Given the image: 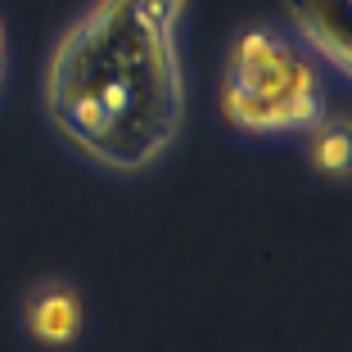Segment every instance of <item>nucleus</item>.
Returning a JSON list of instances; mask_svg holds the SVG:
<instances>
[{
    "label": "nucleus",
    "instance_id": "nucleus-2",
    "mask_svg": "<svg viewBox=\"0 0 352 352\" xmlns=\"http://www.w3.org/2000/svg\"><path fill=\"white\" fill-rule=\"evenodd\" d=\"M325 77L285 23H249L221 54L217 113L244 140H298L330 113Z\"/></svg>",
    "mask_w": 352,
    "mask_h": 352
},
{
    "label": "nucleus",
    "instance_id": "nucleus-1",
    "mask_svg": "<svg viewBox=\"0 0 352 352\" xmlns=\"http://www.w3.org/2000/svg\"><path fill=\"white\" fill-rule=\"evenodd\" d=\"M190 0H91L54 36L41 68L50 135L109 176L154 172L181 140L190 109Z\"/></svg>",
    "mask_w": 352,
    "mask_h": 352
},
{
    "label": "nucleus",
    "instance_id": "nucleus-3",
    "mask_svg": "<svg viewBox=\"0 0 352 352\" xmlns=\"http://www.w3.org/2000/svg\"><path fill=\"white\" fill-rule=\"evenodd\" d=\"M19 330L36 352H68L86 334V294L68 276H45L23 294Z\"/></svg>",
    "mask_w": 352,
    "mask_h": 352
},
{
    "label": "nucleus",
    "instance_id": "nucleus-6",
    "mask_svg": "<svg viewBox=\"0 0 352 352\" xmlns=\"http://www.w3.org/2000/svg\"><path fill=\"white\" fill-rule=\"evenodd\" d=\"M5 77H10V32H5V19H0V91H5Z\"/></svg>",
    "mask_w": 352,
    "mask_h": 352
},
{
    "label": "nucleus",
    "instance_id": "nucleus-4",
    "mask_svg": "<svg viewBox=\"0 0 352 352\" xmlns=\"http://www.w3.org/2000/svg\"><path fill=\"white\" fill-rule=\"evenodd\" d=\"M352 0H285V28L316 54L334 82L352 77V32H348Z\"/></svg>",
    "mask_w": 352,
    "mask_h": 352
},
{
    "label": "nucleus",
    "instance_id": "nucleus-5",
    "mask_svg": "<svg viewBox=\"0 0 352 352\" xmlns=\"http://www.w3.org/2000/svg\"><path fill=\"white\" fill-rule=\"evenodd\" d=\"M302 158H307V167L321 176V181L343 186V181H348V167H352V126H348V113L330 109L311 131H302Z\"/></svg>",
    "mask_w": 352,
    "mask_h": 352
}]
</instances>
